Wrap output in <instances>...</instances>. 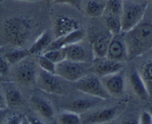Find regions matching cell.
Listing matches in <instances>:
<instances>
[{"instance_id":"9a60e30c","label":"cell","mask_w":152,"mask_h":124,"mask_svg":"<svg viewBox=\"0 0 152 124\" xmlns=\"http://www.w3.org/2000/svg\"><path fill=\"white\" fill-rule=\"evenodd\" d=\"M85 35H86L85 31L80 28V29L70 32L68 35H65L64 36L59 37L57 38H53L46 50L64 48V47L71 45V44L78 43L84 40Z\"/></svg>"},{"instance_id":"7c38bea8","label":"cell","mask_w":152,"mask_h":124,"mask_svg":"<svg viewBox=\"0 0 152 124\" xmlns=\"http://www.w3.org/2000/svg\"><path fill=\"white\" fill-rule=\"evenodd\" d=\"M119 108L116 106L100 109L89 114L84 120L82 119V124H104L111 122L117 117Z\"/></svg>"},{"instance_id":"3957f363","label":"cell","mask_w":152,"mask_h":124,"mask_svg":"<svg viewBox=\"0 0 152 124\" xmlns=\"http://www.w3.org/2000/svg\"><path fill=\"white\" fill-rule=\"evenodd\" d=\"M148 0H123L121 14L122 32H126L142 22Z\"/></svg>"},{"instance_id":"d4e9b609","label":"cell","mask_w":152,"mask_h":124,"mask_svg":"<svg viewBox=\"0 0 152 124\" xmlns=\"http://www.w3.org/2000/svg\"><path fill=\"white\" fill-rule=\"evenodd\" d=\"M104 14H111L121 17L123 10V0H107L105 1Z\"/></svg>"},{"instance_id":"5bb4252c","label":"cell","mask_w":152,"mask_h":124,"mask_svg":"<svg viewBox=\"0 0 152 124\" xmlns=\"http://www.w3.org/2000/svg\"><path fill=\"white\" fill-rule=\"evenodd\" d=\"M111 37L112 35L108 30L107 32H100L95 34L94 37H92L90 43L91 44L94 59L106 57Z\"/></svg>"},{"instance_id":"8fae6325","label":"cell","mask_w":152,"mask_h":124,"mask_svg":"<svg viewBox=\"0 0 152 124\" xmlns=\"http://www.w3.org/2000/svg\"><path fill=\"white\" fill-rule=\"evenodd\" d=\"M93 72L98 77L106 76L124 69V63L111 60L106 57L96 58L92 62Z\"/></svg>"},{"instance_id":"cb8c5ba5","label":"cell","mask_w":152,"mask_h":124,"mask_svg":"<svg viewBox=\"0 0 152 124\" xmlns=\"http://www.w3.org/2000/svg\"><path fill=\"white\" fill-rule=\"evenodd\" d=\"M59 124H82L80 114L66 109L59 114L57 118Z\"/></svg>"},{"instance_id":"44dd1931","label":"cell","mask_w":152,"mask_h":124,"mask_svg":"<svg viewBox=\"0 0 152 124\" xmlns=\"http://www.w3.org/2000/svg\"><path fill=\"white\" fill-rule=\"evenodd\" d=\"M31 56L28 49L23 47H14L4 53V56L10 65H16Z\"/></svg>"},{"instance_id":"4dcf8cb0","label":"cell","mask_w":152,"mask_h":124,"mask_svg":"<svg viewBox=\"0 0 152 124\" xmlns=\"http://www.w3.org/2000/svg\"><path fill=\"white\" fill-rule=\"evenodd\" d=\"M139 124H152V115L149 111H143L138 120Z\"/></svg>"},{"instance_id":"603a6c76","label":"cell","mask_w":152,"mask_h":124,"mask_svg":"<svg viewBox=\"0 0 152 124\" xmlns=\"http://www.w3.org/2000/svg\"><path fill=\"white\" fill-rule=\"evenodd\" d=\"M105 9V4L99 2L94 0H90L88 1L85 7V12L86 15L91 18H98L104 14Z\"/></svg>"},{"instance_id":"f1b7e54d","label":"cell","mask_w":152,"mask_h":124,"mask_svg":"<svg viewBox=\"0 0 152 124\" xmlns=\"http://www.w3.org/2000/svg\"><path fill=\"white\" fill-rule=\"evenodd\" d=\"M53 3L58 4H68L80 10L81 0H53Z\"/></svg>"},{"instance_id":"e0dca14e","label":"cell","mask_w":152,"mask_h":124,"mask_svg":"<svg viewBox=\"0 0 152 124\" xmlns=\"http://www.w3.org/2000/svg\"><path fill=\"white\" fill-rule=\"evenodd\" d=\"M129 81L134 93L140 100L144 101L148 100L149 98L150 92L139 71L137 69L132 71L129 77Z\"/></svg>"},{"instance_id":"ba28073f","label":"cell","mask_w":152,"mask_h":124,"mask_svg":"<svg viewBox=\"0 0 152 124\" xmlns=\"http://www.w3.org/2000/svg\"><path fill=\"white\" fill-rule=\"evenodd\" d=\"M106 58L121 63H125L129 60L123 32L112 35L108 45Z\"/></svg>"},{"instance_id":"8992f818","label":"cell","mask_w":152,"mask_h":124,"mask_svg":"<svg viewBox=\"0 0 152 124\" xmlns=\"http://www.w3.org/2000/svg\"><path fill=\"white\" fill-rule=\"evenodd\" d=\"M16 65L14 77L18 83L23 86H30L36 84L39 72L37 63L28 57Z\"/></svg>"},{"instance_id":"52a82bcc","label":"cell","mask_w":152,"mask_h":124,"mask_svg":"<svg viewBox=\"0 0 152 124\" xmlns=\"http://www.w3.org/2000/svg\"><path fill=\"white\" fill-rule=\"evenodd\" d=\"M36 84L40 90L48 94H62L64 89L59 77L56 74H52L39 69L37 75Z\"/></svg>"},{"instance_id":"d590c367","label":"cell","mask_w":152,"mask_h":124,"mask_svg":"<svg viewBox=\"0 0 152 124\" xmlns=\"http://www.w3.org/2000/svg\"><path fill=\"white\" fill-rule=\"evenodd\" d=\"M119 124H139L137 120L135 119H126L121 121Z\"/></svg>"},{"instance_id":"ffe728a7","label":"cell","mask_w":152,"mask_h":124,"mask_svg":"<svg viewBox=\"0 0 152 124\" xmlns=\"http://www.w3.org/2000/svg\"><path fill=\"white\" fill-rule=\"evenodd\" d=\"M7 108H15L23 103V97L18 89L13 87H7L3 92Z\"/></svg>"},{"instance_id":"74e56055","label":"cell","mask_w":152,"mask_h":124,"mask_svg":"<svg viewBox=\"0 0 152 124\" xmlns=\"http://www.w3.org/2000/svg\"><path fill=\"white\" fill-rule=\"evenodd\" d=\"M15 1H27V2H35L39 0H15Z\"/></svg>"},{"instance_id":"ab89813d","label":"cell","mask_w":152,"mask_h":124,"mask_svg":"<svg viewBox=\"0 0 152 124\" xmlns=\"http://www.w3.org/2000/svg\"><path fill=\"white\" fill-rule=\"evenodd\" d=\"M149 112H151V115H152V109H150V111H149Z\"/></svg>"},{"instance_id":"8d00e7d4","label":"cell","mask_w":152,"mask_h":124,"mask_svg":"<svg viewBox=\"0 0 152 124\" xmlns=\"http://www.w3.org/2000/svg\"><path fill=\"white\" fill-rule=\"evenodd\" d=\"M20 124H30L29 122H28V119H27L26 116H23V118H22V121H21Z\"/></svg>"},{"instance_id":"7402d4cb","label":"cell","mask_w":152,"mask_h":124,"mask_svg":"<svg viewBox=\"0 0 152 124\" xmlns=\"http://www.w3.org/2000/svg\"><path fill=\"white\" fill-rule=\"evenodd\" d=\"M105 16V23L107 30L111 35H117L122 32L121 17L111 14H103Z\"/></svg>"},{"instance_id":"277c9868","label":"cell","mask_w":152,"mask_h":124,"mask_svg":"<svg viewBox=\"0 0 152 124\" xmlns=\"http://www.w3.org/2000/svg\"><path fill=\"white\" fill-rule=\"evenodd\" d=\"M90 72H93L92 62H79L65 59L56 63V75L70 82H76Z\"/></svg>"},{"instance_id":"f546056e","label":"cell","mask_w":152,"mask_h":124,"mask_svg":"<svg viewBox=\"0 0 152 124\" xmlns=\"http://www.w3.org/2000/svg\"><path fill=\"white\" fill-rule=\"evenodd\" d=\"M10 64L4 56H0V76H3L8 73Z\"/></svg>"},{"instance_id":"4316f807","label":"cell","mask_w":152,"mask_h":124,"mask_svg":"<svg viewBox=\"0 0 152 124\" xmlns=\"http://www.w3.org/2000/svg\"><path fill=\"white\" fill-rule=\"evenodd\" d=\"M37 63L42 70L52 74H56V64L46 58L44 55L40 54L37 56Z\"/></svg>"},{"instance_id":"836d02e7","label":"cell","mask_w":152,"mask_h":124,"mask_svg":"<svg viewBox=\"0 0 152 124\" xmlns=\"http://www.w3.org/2000/svg\"><path fill=\"white\" fill-rule=\"evenodd\" d=\"M0 109H7V103H6L5 97H4V92L0 89Z\"/></svg>"},{"instance_id":"83f0119b","label":"cell","mask_w":152,"mask_h":124,"mask_svg":"<svg viewBox=\"0 0 152 124\" xmlns=\"http://www.w3.org/2000/svg\"><path fill=\"white\" fill-rule=\"evenodd\" d=\"M140 73L150 92V90L152 89V60L148 61L142 66Z\"/></svg>"},{"instance_id":"7a4b0ae2","label":"cell","mask_w":152,"mask_h":124,"mask_svg":"<svg viewBox=\"0 0 152 124\" xmlns=\"http://www.w3.org/2000/svg\"><path fill=\"white\" fill-rule=\"evenodd\" d=\"M129 60L152 50V24L142 22L126 32H123Z\"/></svg>"},{"instance_id":"9c48e42d","label":"cell","mask_w":152,"mask_h":124,"mask_svg":"<svg viewBox=\"0 0 152 124\" xmlns=\"http://www.w3.org/2000/svg\"><path fill=\"white\" fill-rule=\"evenodd\" d=\"M66 59L79 62H93L94 60L91 44L80 41L65 47Z\"/></svg>"},{"instance_id":"b9f144b4","label":"cell","mask_w":152,"mask_h":124,"mask_svg":"<svg viewBox=\"0 0 152 124\" xmlns=\"http://www.w3.org/2000/svg\"><path fill=\"white\" fill-rule=\"evenodd\" d=\"M1 76H0V79H1Z\"/></svg>"},{"instance_id":"f35d334b","label":"cell","mask_w":152,"mask_h":124,"mask_svg":"<svg viewBox=\"0 0 152 124\" xmlns=\"http://www.w3.org/2000/svg\"><path fill=\"white\" fill-rule=\"evenodd\" d=\"M43 1H44L45 3H47V4H49V3L53 2V0H43Z\"/></svg>"},{"instance_id":"d6986e66","label":"cell","mask_w":152,"mask_h":124,"mask_svg":"<svg viewBox=\"0 0 152 124\" xmlns=\"http://www.w3.org/2000/svg\"><path fill=\"white\" fill-rule=\"evenodd\" d=\"M53 39L52 33H50L49 31L45 30L42 32L28 49L31 56L32 55L38 56V55L42 54L47 50L48 47Z\"/></svg>"},{"instance_id":"484cf974","label":"cell","mask_w":152,"mask_h":124,"mask_svg":"<svg viewBox=\"0 0 152 124\" xmlns=\"http://www.w3.org/2000/svg\"><path fill=\"white\" fill-rule=\"evenodd\" d=\"M42 55L56 64L66 59V50L65 47H64V48L46 50L42 53Z\"/></svg>"},{"instance_id":"2e32d148","label":"cell","mask_w":152,"mask_h":124,"mask_svg":"<svg viewBox=\"0 0 152 124\" xmlns=\"http://www.w3.org/2000/svg\"><path fill=\"white\" fill-rule=\"evenodd\" d=\"M29 103L31 108L43 118L50 120L54 116L53 106L45 97L36 94L31 95L29 98Z\"/></svg>"},{"instance_id":"30bf717a","label":"cell","mask_w":152,"mask_h":124,"mask_svg":"<svg viewBox=\"0 0 152 124\" xmlns=\"http://www.w3.org/2000/svg\"><path fill=\"white\" fill-rule=\"evenodd\" d=\"M104 88L109 96L120 97L124 93L126 88V76L125 70L111 74L100 78Z\"/></svg>"},{"instance_id":"5b68a950","label":"cell","mask_w":152,"mask_h":124,"mask_svg":"<svg viewBox=\"0 0 152 124\" xmlns=\"http://www.w3.org/2000/svg\"><path fill=\"white\" fill-rule=\"evenodd\" d=\"M76 89L88 96L105 100L109 98V94L104 88L99 77L94 72H90L74 83Z\"/></svg>"},{"instance_id":"d6a6232c","label":"cell","mask_w":152,"mask_h":124,"mask_svg":"<svg viewBox=\"0 0 152 124\" xmlns=\"http://www.w3.org/2000/svg\"><path fill=\"white\" fill-rule=\"evenodd\" d=\"M26 118L30 124H45L41 120L36 118V117L32 116V115H28V116H26Z\"/></svg>"},{"instance_id":"4fadbf2b","label":"cell","mask_w":152,"mask_h":124,"mask_svg":"<svg viewBox=\"0 0 152 124\" xmlns=\"http://www.w3.org/2000/svg\"><path fill=\"white\" fill-rule=\"evenodd\" d=\"M78 29H80V26L77 20L68 16H59L53 22L52 36L53 38H57Z\"/></svg>"},{"instance_id":"e575fe53","label":"cell","mask_w":152,"mask_h":124,"mask_svg":"<svg viewBox=\"0 0 152 124\" xmlns=\"http://www.w3.org/2000/svg\"><path fill=\"white\" fill-rule=\"evenodd\" d=\"M7 117V109H0V124L4 123V120Z\"/></svg>"},{"instance_id":"1f68e13d","label":"cell","mask_w":152,"mask_h":124,"mask_svg":"<svg viewBox=\"0 0 152 124\" xmlns=\"http://www.w3.org/2000/svg\"><path fill=\"white\" fill-rule=\"evenodd\" d=\"M23 116L19 114H14L10 116H7L3 124H20Z\"/></svg>"},{"instance_id":"60d3db41","label":"cell","mask_w":152,"mask_h":124,"mask_svg":"<svg viewBox=\"0 0 152 124\" xmlns=\"http://www.w3.org/2000/svg\"><path fill=\"white\" fill-rule=\"evenodd\" d=\"M103 1H107V0H103Z\"/></svg>"},{"instance_id":"ac0fdd59","label":"cell","mask_w":152,"mask_h":124,"mask_svg":"<svg viewBox=\"0 0 152 124\" xmlns=\"http://www.w3.org/2000/svg\"><path fill=\"white\" fill-rule=\"evenodd\" d=\"M102 100H103L102 99L91 96H89V97L77 98L72 100L68 104V110L72 111L80 115L97 106Z\"/></svg>"},{"instance_id":"6da1fadb","label":"cell","mask_w":152,"mask_h":124,"mask_svg":"<svg viewBox=\"0 0 152 124\" xmlns=\"http://www.w3.org/2000/svg\"><path fill=\"white\" fill-rule=\"evenodd\" d=\"M32 34L31 21L22 16H11L4 21L1 35L7 44L13 47H23Z\"/></svg>"}]
</instances>
